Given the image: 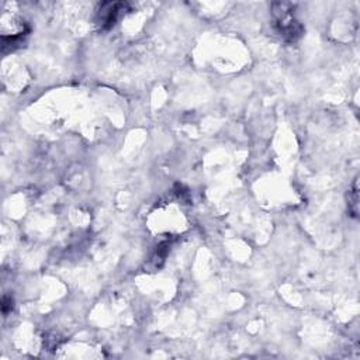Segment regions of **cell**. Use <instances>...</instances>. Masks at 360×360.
I'll return each mask as SVG.
<instances>
[{"label":"cell","mask_w":360,"mask_h":360,"mask_svg":"<svg viewBox=\"0 0 360 360\" xmlns=\"http://www.w3.org/2000/svg\"><path fill=\"white\" fill-rule=\"evenodd\" d=\"M294 4L279 1L272 4L273 26L276 32L288 43H294L304 34L303 24L294 17Z\"/></svg>","instance_id":"6da1fadb"},{"label":"cell","mask_w":360,"mask_h":360,"mask_svg":"<svg viewBox=\"0 0 360 360\" xmlns=\"http://www.w3.org/2000/svg\"><path fill=\"white\" fill-rule=\"evenodd\" d=\"M127 3H117V1H107L100 4L99 13H97V23L100 24L102 30H108L111 28L116 22L118 20L121 11H126Z\"/></svg>","instance_id":"7a4b0ae2"},{"label":"cell","mask_w":360,"mask_h":360,"mask_svg":"<svg viewBox=\"0 0 360 360\" xmlns=\"http://www.w3.org/2000/svg\"><path fill=\"white\" fill-rule=\"evenodd\" d=\"M168 252H169V244L168 242L159 245L156 252H155V255L151 259V266H152L154 270H156V269H159L162 266V263L165 262V257H166Z\"/></svg>","instance_id":"3957f363"},{"label":"cell","mask_w":360,"mask_h":360,"mask_svg":"<svg viewBox=\"0 0 360 360\" xmlns=\"http://www.w3.org/2000/svg\"><path fill=\"white\" fill-rule=\"evenodd\" d=\"M348 206H349V211L353 217H358L359 214V184H358V179L353 183V189L349 191V200H348Z\"/></svg>","instance_id":"277c9868"},{"label":"cell","mask_w":360,"mask_h":360,"mask_svg":"<svg viewBox=\"0 0 360 360\" xmlns=\"http://www.w3.org/2000/svg\"><path fill=\"white\" fill-rule=\"evenodd\" d=\"M11 308H13V300L9 298V297H3V300H1V311H3V314L6 315Z\"/></svg>","instance_id":"5b68a950"}]
</instances>
